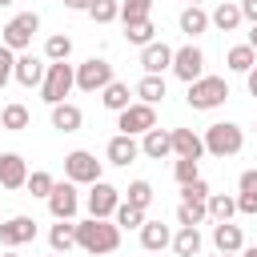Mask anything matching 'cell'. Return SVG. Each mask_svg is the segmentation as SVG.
Instances as JSON below:
<instances>
[{"label":"cell","instance_id":"obj_1","mask_svg":"<svg viewBox=\"0 0 257 257\" xmlns=\"http://www.w3.org/2000/svg\"><path fill=\"white\" fill-rule=\"evenodd\" d=\"M76 245L92 257H104L120 245V225L108 221V217H88V221L76 225Z\"/></svg>","mask_w":257,"mask_h":257},{"label":"cell","instance_id":"obj_2","mask_svg":"<svg viewBox=\"0 0 257 257\" xmlns=\"http://www.w3.org/2000/svg\"><path fill=\"white\" fill-rule=\"evenodd\" d=\"M245 149V133H241V124H233V120H217V124H209L205 128V153H213V157H237Z\"/></svg>","mask_w":257,"mask_h":257},{"label":"cell","instance_id":"obj_3","mask_svg":"<svg viewBox=\"0 0 257 257\" xmlns=\"http://www.w3.org/2000/svg\"><path fill=\"white\" fill-rule=\"evenodd\" d=\"M185 100H189V108L209 112V108H217V104H225V100H229V84H225V76H201V80H193V84H189Z\"/></svg>","mask_w":257,"mask_h":257},{"label":"cell","instance_id":"obj_4","mask_svg":"<svg viewBox=\"0 0 257 257\" xmlns=\"http://www.w3.org/2000/svg\"><path fill=\"white\" fill-rule=\"evenodd\" d=\"M72 88H76V68L68 60H48V72H44V84H40L44 100L48 104H60Z\"/></svg>","mask_w":257,"mask_h":257},{"label":"cell","instance_id":"obj_5","mask_svg":"<svg viewBox=\"0 0 257 257\" xmlns=\"http://www.w3.org/2000/svg\"><path fill=\"white\" fill-rule=\"evenodd\" d=\"M40 32V16L36 12H16L8 24H4V36H0V44H8L12 52H24L28 44H32V36Z\"/></svg>","mask_w":257,"mask_h":257},{"label":"cell","instance_id":"obj_6","mask_svg":"<svg viewBox=\"0 0 257 257\" xmlns=\"http://www.w3.org/2000/svg\"><path fill=\"white\" fill-rule=\"evenodd\" d=\"M116 128L120 133H128V137H145L149 128H157V104H145V100H133L128 108H120L116 112Z\"/></svg>","mask_w":257,"mask_h":257},{"label":"cell","instance_id":"obj_7","mask_svg":"<svg viewBox=\"0 0 257 257\" xmlns=\"http://www.w3.org/2000/svg\"><path fill=\"white\" fill-rule=\"evenodd\" d=\"M112 84V64L104 56H88L84 64H76V88L80 92H100Z\"/></svg>","mask_w":257,"mask_h":257},{"label":"cell","instance_id":"obj_8","mask_svg":"<svg viewBox=\"0 0 257 257\" xmlns=\"http://www.w3.org/2000/svg\"><path fill=\"white\" fill-rule=\"evenodd\" d=\"M173 76L177 80H185V84H193V80H201L205 76V52L189 40V44H181L177 52H173Z\"/></svg>","mask_w":257,"mask_h":257},{"label":"cell","instance_id":"obj_9","mask_svg":"<svg viewBox=\"0 0 257 257\" xmlns=\"http://www.w3.org/2000/svg\"><path fill=\"white\" fill-rule=\"evenodd\" d=\"M64 177L76 181V185H92V181H100V161L88 149H72L64 157Z\"/></svg>","mask_w":257,"mask_h":257},{"label":"cell","instance_id":"obj_10","mask_svg":"<svg viewBox=\"0 0 257 257\" xmlns=\"http://www.w3.org/2000/svg\"><path fill=\"white\" fill-rule=\"evenodd\" d=\"M80 209V197H76V181H56L52 193H48V213L56 221H72Z\"/></svg>","mask_w":257,"mask_h":257},{"label":"cell","instance_id":"obj_11","mask_svg":"<svg viewBox=\"0 0 257 257\" xmlns=\"http://www.w3.org/2000/svg\"><path fill=\"white\" fill-rule=\"evenodd\" d=\"M32 237H36V221L28 213H16V217H4L0 221V245L4 249H16V245H24Z\"/></svg>","mask_w":257,"mask_h":257},{"label":"cell","instance_id":"obj_12","mask_svg":"<svg viewBox=\"0 0 257 257\" xmlns=\"http://www.w3.org/2000/svg\"><path fill=\"white\" fill-rule=\"evenodd\" d=\"M120 205V189H112L108 181H92L88 189V217H112Z\"/></svg>","mask_w":257,"mask_h":257},{"label":"cell","instance_id":"obj_13","mask_svg":"<svg viewBox=\"0 0 257 257\" xmlns=\"http://www.w3.org/2000/svg\"><path fill=\"white\" fill-rule=\"evenodd\" d=\"M44 72H48V60H40V56H32V52H20L12 80L24 84V88H36V84H44Z\"/></svg>","mask_w":257,"mask_h":257},{"label":"cell","instance_id":"obj_14","mask_svg":"<svg viewBox=\"0 0 257 257\" xmlns=\"http://www.w3.org/2000/svg\"><path fill=\"white\" fill-rule=\"evenodd\" d=\"M28 185V165L20 153H0V189H24Z\"/></svg>","mask_w":257,"mask_h":257},{"label":"cell","instance_id":"obj_15","mask_svg":"<svg viewBox=\"0 0 257 257\" xmlns=\"http://www.w3.org/2000/svg\"><path fill=\"white\" fill-rule=\"evenodd\" d=\"M173 52H177V48H169L165 40H153V44H145V48H141V68L161 76L165 68H173Z\"/></svg>","mask_w":257,"mask_h":257},{"label":"cell","instance_id":"obj_16","mask_svg":"<svg viewBox=\"0 0 257 257\" xmlns=\"http://www.w3.org/2000/svg\"><path fill=\"white\" fill-rule=\"evenodd\" d=\"M104 153H108V165H133V161L141 157V145H137L128 133H116V137L108 141Z\"/></svg>","mask_w":257,"mask_h":257},{"label":"cell","instance_id":"obj_17","mask_svg":"<svg viewBox=\"0 0 257 257\" xmlns=\"http://www.w3.org/2000/svg\"><path fill=\"white\" fill-rule=\"evenodd\" d=\"M213 245H217L221 253H241V249H245L241 225H233V221H217V225H213Z\"/></svg>","mask_w":257,"mask_h":257},{"label":"cell","instance_id":"obj_18","mask_svg":"<svg viewBox=\"0 0 257 257\" xmlns=\"http://www.w3.org/2000/svg\"><path fill=\"white\" fill-rule=\"evenodd\" d=\"M241 20H245V16H241V4H237V0H221V4L209 12V24H213V28H221V32L241 28Z\"/></svg>","mask_w":257,"mask_h":257},{"label":"cell","instance_id":"obj_19","mask_svg":"<svg viewBox=\"0 0 257 257\" xmlns=\"http://www.w3.org/2000/svg\"><path fill=\"white\" fill-rule=\"evenodd\" d=\"M173 153L201 161V157H205V137H197L193 128H173Z\"/></svg>","mask_w":257,"mask_h":257},{"label":"cell","instance_id":"obj_20","mask_svg":"<svg viewBox=\"0 0 257 257\" xmlns=\"http://www.w3.org/2000/svg\"><path fill=\"white\" fill-rule=\"evenodd\" d=\"M237 213H257V169H245L237 181Z\"/></svg>","mask_w":257,"mask_h":257},{"label":"cell","instance_id":"obj_21","mask_svg":"<svg viewBox=\"0 0 257 257\" xmlns=\"http://www.w3.org/2000/svg\"><path fill=\"white\" fill-rule=\"evenodd\" d=\"M80 124H84V112H80L76 104H68V100L52 104V128H60V133H76Z\"/></svg>","mask_w":257,"mask_h":257},{"label":"cell","instance_id":"obj_22","mask_svg":"<svg viewBox=\"0 0 257 257\" xmlns=\"http://www.w3.org/2000/svg\"><path fill=\"white\" fill-rule=\"evenodd\" d=\"M141 153H145V157H153V161L169 157V153H173V133H165V128H149V133H145V141H141Z\"/></svg>","mask_w":257,"mask_h":257},{"label":"cell","instance_id":"obj_23","mask_svg":"<svg viewBox=\"0 0 257 257\" xmlns=\"http://www.w3.org/2000/svg\"><path fill=\"white\" fill-rule=\"evenodd\" d=\"M177 24H181V32L193 40V36H201V32L209 28V12H205L201 4H189V8L181 12V20H177Z\"/></svg>","mask_w":257,"mask_h":257},{"label":"cell","instance_id":"obj_24","mask_svg":"<svg viewBox=\"0 0 257 257\" xmlns=\"http://www.w3.org/2000/svg\"><path fill=\"white\" fill-rule=\"evenodd\" d=\"M100 104H104L108 112H120V108H128V104H133V92H128V84H124V80H112L108 88H100Z\"/></svg>","mask_w":257,"mask_h":257},{"label":"cell","instance_id":"obj_25","mask_svg":"<svg viewBox=\"0 0 257 257\" xmlns=\"http://www.w3.org/2000/svg\"><path fill=\"white\" fill-rule=\"evenodd\" d=\"M173 253H177V257H197V253H201V233H197V225H181V229H177Z\"/></svg>","mask_w":257,"mask_h":257},{"label":"cell","instance_id":"obj_26","mask_svg":"<svg viewBox=\"0 0 257 257\" xmlns=\"http://www.w3.org/2000/svg\"><path fill=\"white\" fill-rule=\"evenodd\" d=\"M133 92H137L145 104H161V100H165V76H157V72H145V76H141V84H137Z\"/></svg>","mask_w":257,"mask_h":257},{"label":"cell","instance_id":"obj_27","mask_svg":"<svg viewBox=\"0 0 257 257\" xmlns=\"http://www.w3.org/2000/svg\"><path fill=\"white\" fill-rule=\"evenodd\" d=\"M141 245H145V249H165V245H173L169 225H161V221H145V225H141Z\"/></svg>","mask_w":257,"mask_h":257},{"label":"cell","instance_id":"obj_28","mask_svg":"<svg viewBox=\"0 0 257 257\" xmlns=\"http://www.w3.org/2000/svg\"><path fill=\"white\" fill-rule=\"evenodd\" d=\"M48 245H52V253H68L76 245V225L72 221H56L48 229Z\"/></svg>","mask_w":257,"mask_h":257},{"label":"cell","instance_id":"obj_29","mask_svg":"<svg viewBox=\"0 0 257 257\" xmlns=\"http://www.w3.org/2000/svg\"><path fill=\"white\" fill-rule=\"evenodd\" d=\"M205 209H209L213 221H233V213H237V197H229V193H209Z\"/></svg>","mask_w":257,"mask_h":257},{"label":"cell","instance_id":"obj_30","mask_svg":"<svg viewBox=\"0 0 257 257\" xmlns=\"http://www.w3.org/2000/svg\"><path fill=\"white\" fill-rule=\"evenodd\" d=\"M153 32H157V28H153L149 16H141V20H124V40H128V44H141V48H145V44H153Z\"/></svg>","mask_w":257,"mask_h":257},{"label":"cell","instance_id":"obj_31","mask_svg":"<svg viewBox=\"0 0 257 257\" xmlns=\"http://www.w3.org/2000/svg\"><path fill=\"white\" fill-rule=\"evenodd\" d=\"M225 64H229L233 72H249V68L257 64V48H253V44H233L229 56H225Z\"/></svg>","mask_w":257,"mask_h":257},{"label":"cell","instance_id":"obj_32","mask_svg":"<svg viewBox=\"0 0 257 257\" xmlns=\"http://www.w3.org/2000/svg\"><path fill=\"white\" fill-rule=\"evenodd\" d=\"M0 124H4L8 133H24V128L32 124V112H28L24 104H4V112H0Z\"/></svg>","mask_w":257,"mask_h":257},{"label":"cell","instance_id":"obj_33","mask_svg":"<svg viewBox=\"0 0 257 257\" xmlns=\"http://www.w3.org/2000/svg\"><path fill=\"white\" fill-rule=\"evenodd\" d=\"M205 217H209L205 201H181L177 205V225H201Z\"/></svg>","mask_w":257,"mask_h":257},{"label":"cell","instance_id":"obj_34","mask_svg":"<svg viewBox=\"0 0 257 257\" xmlns=\"http://www.w3.org/2000/svg\"><path fill=\"white\" fill-rule=\"evenodd\" d=\"M112 221H116L120 229H141V225H145V209H137V205L120 201V205H116V213H112Z\"/></svg>","mask_w":257,"mask_h":257},{"label":"cell","instance_id":"obj_35","mask_svg":"<svg viewBox=\"0 0 257 257\" xmlns=\"http://www.w3.org/2000/svg\"><path fill=\"white\" fill-rule=\"evenodd\" d=\"M88 16H92L96 24H112V20L120 16V0H92V4H88Z\"/></svg>","mask_w":257,"mask_h":257},{"label":"cell","instance_id":"obj_36","mask_svg":"<svg viewBox=\"0 0 257 257\" xmlns=\"http://www.w3.org/2000/svg\"><path fill=\"white\" fill-rule=\"evenodd\" d=\"M68 52H72V40H68L64 32H56V36L44 40V56H48V60H68Z\"/></svg>","mask_w":257,"mask_h":257},{"label":"cell","instance_id":"obj_37","mask_svg":"<svg viewBox=\"0 0 257 257\" xmlns=\"http://www.w3.org/2000/svg\"><path fill=\"white\" fill-rule=\"evenodd\" d=\"M52 185H56V181H52V173H44V169H36V173H28V185H24V189H28L32 197H44V201H48V193H52Z\"/></svg>","mask_w":257,"mask_h":257},{"label":"cell","instance_id":"obj_38","mask_svg":"<svg viewBox=\"0 0 257 257\" xmlns=\"http://www.w3.org/2000/svg\"><path fill=\"white\" fill-rule=\"evenodd\" d=\"M128 205L149 209V205H153V185H149V181H133V185H128Z\"/></svg>","mask_w":257,"mask_h":257},{"label":"cell","instance_id":"obj_39","mask_svg":"<svg viewBox=\"0 0 257 257\" xmlns=\"http://www.w3.org/2000/svg\"><path fill=\"white\" fill-rule=\"evenodd\" d=\"M153 12V0H120V20H141Z\"/></svg>","mask_w":257,"mask_h":257},{"label":"cell","instance_id":"obj_40","mask_svg":"<svg viewBox=\"0 0 257 257\" xmlns=\"http://www.w3.org/2000/svg\"><path fill=\"white\" fill-rule=\"evenodd\" d=\"M173 177H177L181 185L197 181V161H193V157H177V161H173Z\"/></svg>","mask_w":257,"mask_h":257},{"label":"cell","instance_id":"obj_41","mask_svg":"<svg viewBox=\"0 0 257 257\" xmlns=\"http://www.w3.org/2000/svg\"><path fill=\"white\" fill-rule=\"evenodd\" d=\"M12 76H16V56H12L8 44H0V88H4Z\"/></svg>","mask_w":257,"mask_h":257},{"label":"cell","instance_id":"obj_42","mask_svg":"<svg viewBox=\"0 0 257 257\" xmlns=\"http://www.w3.org/2000/svg\"><path fill=\"white\" fill-rule=\"evenodd\" d=\"M181 201H209V185L201 177L189 181V185H181Z\"/></svg>","mask_w":257,"mask_h":257},{"label":"cell","instance_id":"obj_43","mask_svg":"<svg viewBox=\"0 0 257 257\" xmlns=\"http://www.w3.org/2000/svg\"><path fill=\"white\" fill-rule=\"evenodd\" d=\"M237 4H241V16L249 24H257V0H237Z\"/></svg>","mask_w":257,"mask_h":257},{"label":"cell","instance_id":"obj_44","mask_svg":"<svg viewBox=\"0 0 257 257\" xmlns=\"http://www.w3.org/2000/svg\"><path fill=\"white\" fill-rule=\"evenodd\" d=\"M245 84H249V96H257V64L245 72Z\"/></svg>","mask_w":257,"mask_h":257},{"label":"cell","instance_id":"obj_45","mask_svg":"<svg viewBox=\"0 0 257 257\" xmlns=\"http://www.w3.org/2000/svg\"><path fill=\"white\" fill-rule=\"evenodd\" d=\"M88 4L92 0H64V8H72V12H88Z\"/></svg>","mask_w":257,"mask_h":257},{"label":"cell","instance_id":"obj_46","mask_svg":"<svg viewBox=\"0 0 257 257\" xmlns=\"http://www.w3.org/2000/svg\"><path fill=\"white\" fill-rule=\"evenodd\" d=\"M245 44H253V48H257V24L249 28V40H245Z\"/></svg>","mask_w":257,"mask_h":257},{"label":"cell","instance_id":"obj_47","mask_svg":"<svg viewBox=\"0 0 257 257\" xmlns=\"http://www.w3.org/2000/svg\"><path fill=\"white\" fill-rule=\"evenodd\" d=\"M241 257H257V245H249V249H241Z\"/></svg>","mask_w":257,"mask_h":257},{"label":"cell","instance_id":"obj_48","mask_svg":"<svg viewBox=\"0 0 257 257\" xmlns=\"http://www.w3.org/2000/svg\"><path fill=\"white\" fill-rule=\"evenodd\" d=\"M0 257H20V253H16V249H8V253H0Z\"/></svg>","mask_w":257,"mask_h":257},{"label":"cell","instance_id":"obj_49","mask_svg":"<svg viewBox=\"0 0 257 257\" xmlns=\"http://www.w3.org/2000/svg\"><path fill=\"white\" fill-rule=\"evenodd\" d=\"M8 4H16V0H0V8H8Z\"/></svg>","mask_w":257,"mask_h":257},{"label":"cell","instance_id":"obj_50","mask_svg":"<svg viewBox=\"0 0 257 257\" xmlns=\"http://www.w3.org/2000/svg\"><path fill=\"white\" fill-rule=\"evenodd\" d=\"M221 257H237V253H221Z\"/></svg>","mask_w":257,"mask_h":257},{"label":"cell","instance_id":"obj_51","mask_svg":"<svg viewBox=\"0 0 257 257\" xmlns=\"http://www.w3.org/2000/svg\"><path fill=\"white\" fill-rule=\"evenodd\" d=\"M189 4H201V0H189Z\"/></svg>","mask_w":257,"mask_h":257},{"label":"cell","instance_id":"obj_52","mask_svg":"<svg viewBox=\"0 0 257 257\" xmlns=\"http://www.w3.org/2000/svg\"><path fill=\"white\" fill-rule=\"evenodd\" d=\"M52 257H64V253H52Z\"/></svg>","mask_w":257,"mask_h":257},{"label":"cell","instance_id":"obj_53","mask_svg":"<svg viewBox=\"0 0 257 257\" xmlns=\"http://www.w3.org/2000/svg\"><path fill=\"white\" fill-rule=\"evenodd\" d=\"M0 221H4V217H0Z\"/></svg>","mask_w":257,"mask_h":257}]
</instances>
